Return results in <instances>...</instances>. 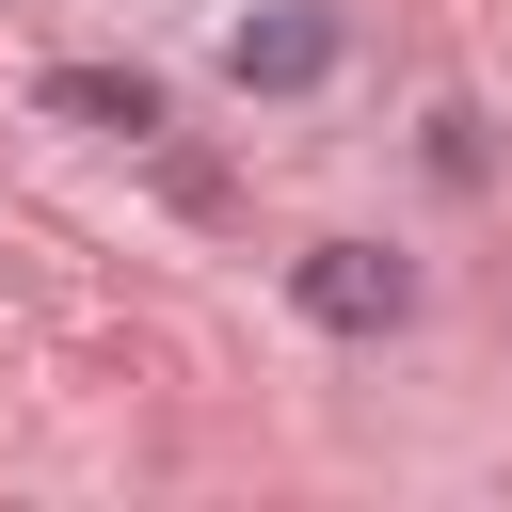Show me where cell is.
I'll return each instance as SVG.
<instances>
[{
  "label": "cell",
  "instance_id": "6da1fadb",
  "mask_svg": "<svg viewBox=\"0 0 512 512\" xmlns=\"http://www.w3.org/2000/svg\"><path fill=\"white\" fill-rule=\"evenodd\" d=\"M288 304H304L320 336H400V320H416V256H384V240H304V256H288Z\"/></svg>",
  "mask_w": 512,
  "mask_h": 512
},
{
  "label": "cell",
  "instance_id": "3957f363",
  "mask_svg": "<svg viewBox=\"0 0 512 512\" xmlns=\"http://www.w3.org/2000/svg\"><path fill=\"white\" fill-rule=\"evenodd\" d=\"M32 96H48V112H64V128H96V144H160V128H176V112H160V80H144V64H48V80H32Z\"/></svg>",
  "mask_w": 512,
  "mask_h": 512
},
{
  "label": "cell",
  "instance_id": "7a4b0ae2",
  "mask_svg": "<svg viewBox=\"0 0 512 512\" xmlns=\"http://www.w3.org/2000/svg\"><path fill=\"white\" fill-rule=\"evenodd\" d=\"M224 80H240V96H320V80H336V16H304V0L240 16V32H224Z\"/></svg>",
  "mask_w": 512,
  "mask_h": 512
}]
</instances>
